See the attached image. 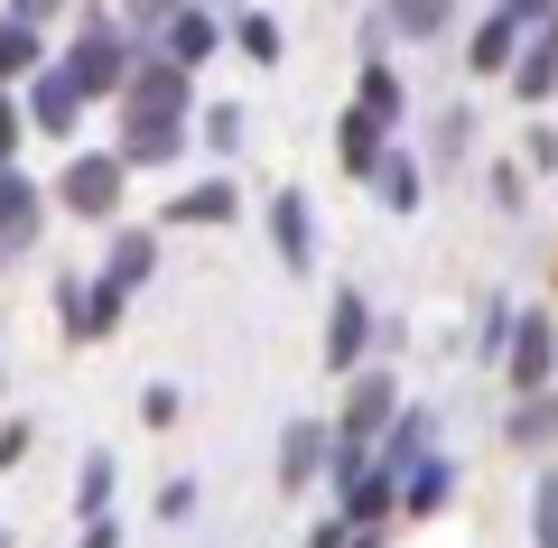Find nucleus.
Instances as JSON below:
<instances>
[{
	"mask_svg": "<svg viewBox=\"0 0 558 548\" xmlns=\"http://www.w3.org/2000/svg\"><path fill=\"white\" fill-rule=\"evenodd\" d=\"M131 57H140V38H131V28L84 20V28H75V47L57 57V75L75 84L84 102H102V94H121V84H131Z\"/></svg>",
	"mask_w": 558,
	"mask_h": 548,
	"instance_id": "f257e3e1",
	"label": "nucleus"
},
{
	"mask_svg": "<svg viewBox=\"0 0 558 548\" xmlns=\"http://www.w3.org/2000/svg\"><path fill=\"white\" fill-rule=\"evenodd\" d=\"M121 186H131V176H121V158H112V149H75V158H65V176L47 186V196H57L75 223H121Z\"/></svg>",
	"mask_w": 558,
	"mask_h": 548,
	"instance_id": "f03ea898",
	"label": "nucleus"
},
{
	"mask_svg": "<svg viewBox=\"0 0 558 548\" xmlns=\"http://www.w3.org/2000/svg\"><path fill=\"white\" fill-rule=\"evenodd\" d=\"M400 418V381L391 373H354V391H344V418H326V447L336 455H373V437Z\"/></svg>",
	"mask_w": 558,
	"mask_h": 548,
	"instance_id": "7ed1b4c3",
	"label": "nucleus"
},
{
	"mask_svg": "<svg viewBox=\"0 0 558 548\" xmlns=\"http://www.w3.org/2000/svg\"><path fill=\"white\" fill-rule=\"evenodd\" d=\"M502 373H512V391L531 400V391H549V373H558V326L539 307H521L512 326H502Z\"/></svg>",
	"mask_w": 558,
	"mask_h": 548,
	"instance_id": "20e7f679",
	"label": "nucleus"
},
{
	"mask_svg": "<svg viewBox=\"0 0 558 548\" xmlns=\"http://www.w3.org/2000/svg\"><path fill=\"white\" fill-rule=\"evenodd\" d=\"M121 102H131V121H186V112H196V84L140 47V57H131V84H121Z\"/></svg>",
	"mask_w": 558,
	"mask_h": 548,
	"instance_id": "39448f33",
	"label": "nucleus"
},
{
	"mask_svg": "<svg viewBox=\"0 0 558 548\" xmlns=\"http://www.w3.org/2000/svg\"><path fill=\"white\" fill-rule=\"evenodd\" d=\"M149 279H159V233H149V223H121L112 252H102V270H94V289H112L121 307H131Z\"/></svg>",
	"mask_w": 558,
	"mask_h": 548,
	"instance_id": "423d86ee",
	"label": "nucleus"
},
{
	"mask_svg": "<svg viewBox=\"0 0 558 548\" xmlns=\"http://www.w3.org/2000/svg\"><path fill=\"white\" fill-rule=\"evenodd\" d=\"M326 373H363V353H373V297L363 289H336L326 297Z\"/></svg>",
	"mask_w": 558,
	"mask_h": 548,
	"instance_id": "0eeeda50",
	"label": "nucleus"
},
{
	"mask_svg": "<svg viewBox=\"0 0 558 548\" xmlns=\"http://www.w3.org/2000/svg\"><path fill=\"white\" fill-rule=\"evenodd\" d=\"M75 121H84V94L57 75V65H38V75L20 84V131H47V139H75Z\"/></svg>",
	"mask_w": 558,
	"mask_h": 548,
	"instance_id": "6e6552de",
	"label": "nucleus"
},
{
	"mask_svg": "<svg viewBox=\"0 0 558 548\" xmlns=\"http://www.w3.org/2000/svg\"><path fill=\"white\" fill-rule=\"evenodd\" d=\"M57 316H65V334H75V344H102V334L121 326V297L94 289L84 270H65V279H57Z\"/></svg>",
	"mask_w": 558,
	"mask_h": 548,
	"instance_id": "1a4fd4ad",
	"label": "nucleus"
},
{
	"mask_svg": "<svg viewBox=\"0 0 558 548\" xmlns=\"http://www.w3.org/2000/svg\"><path fill=\"white\" fill-rule=\"evenodd\" d=\"M270 474H279V492H317V474H326V418H289Z\"/></svg>",
	"mask_w": 558,
	"mask_h": 548,
	"instance_id": "9d476101",
	"label": "nucleus"
},
{
	"mask_svg": "<svg viewBox=\"0 0 558 548\" xmlns=\"http://www.w3.org/2000/svg\"><path fill=\"white\" fill-rule=\"evenodd\" d=\"M38 233H47V186H28L20 168H0V260L28 252Z\"/></svg>",
	"mask_w": 558,
	"mask_h": 548,
	"instance_id": "9b49d317",
	"label": "nucleus"
},
{
	"mask_svg": "<svg viewBox=\"0 0 558 548\" xmlns=\"http://www.w3.org/2000/svg\"><path fill=\"white\" fill-rule=\"evenodd\" d=\"M270 252L289 260V270L317 260V205H307V186H279L270 196Z\"/></svg>",
	"mask_w": 558,
	"mask_h": 548,
	"instance_id": "f8f14e48",
	"label": "nucleus"
},
{
	"mask_svg": "<svg viewBox=\"0 0 558 548\" xmlns=\"http://www.w3.org/2000/svg\"><path fill=\"white\" fill-rule=\"evenodd\" d=\"M215 47H223L215 10H168V20H159V65H178V75H196Z\"/></svg>",
	"mask_w": 558,
	"mask_h": 548,
	"instance_id": "ddd939ff",
	"label": "nucleus"
},
{
	"mask_svg": "<svg viewBox=\"0 0 558 548\" xmlns=\"http://www.w3.org/2000/svg\"><path fill=\"white\" fill-rule=\"evenodd\" d=\"M502 75H512L521 102H549V94H558V20H539L531 38L512 47V65H502Z\"/></svg>",
	"mask_w": 558,
	"mask_h": 548,
	"instance_id": "4468645a",
	"label": "nucleus"
},
{
	"mask_svg": "<svg viewBox=\"0 0 558 548\" xmlns=\"http://www.w3.org/2000/svg\"><path fill=\"white\" fill-rule=\"evenodd\" d=\"M447 502H457V455H418V465L400 474V502H391V511H410V521H438Z\"/></svg>",
	"mask_w": 558,
	"mask_h": 548,
	"instance_id": "2eb2a0df",
	"label": "nucleus"
},
{
	"mask_svg": "<svg viewBox=\"0 0 558 548\" xmlns=\"http://www.w3.org/2000/svg\"><path fill=\"white\" fill-rule=\"evenodd\" d=\"M178 149H186V121H121V139H112L121 176H131V168H168Z\"/></svg>",
	"mask_w": 558,
	"mask_h": 548,
	"instance_id": "dca6fc26",
	"label": "nucleus"
},
{
	"mask_svg": "<svg viewBox=\"0 0 558 548\" xmlns=\"http://www.w3.org/2000/svg\"><path fill=\"white\" fill-rule=\"evenodd\" d=\"M400 102H410V94H400V65H391V57H363V65H354V112L373 121V131H391Z\"/></svg>",
	"mask_w": 558,
	"mask_h": 548,
	"instance_id": "f3484780",
	"label": "nucleus"
},
{
	"mask_svg": "<svg viewBox=\"0 0 558 548\" xmlns=\"http://www.w3.org/2000/svg\"><path fill=\"white\" fill-rule=\"evenodd\" d=\"M373 196H381V215H400V223H410L418 205H428V186H418V158L381 149V168H373Z\"/></svg>",
	"mask_w": 558,
	"mask_h": 548,
	"instance_id": "a211bd4d",
	"label": "nucleus"
},
{
	"mask_svg": "<svg viewBox=\"0 0 558 548\" xmlns=\"http://www.w3.org/2000/svg\"><path fill=\"white\" fill-rule=\"evenodd\" d=\"M242 196H233V176H205V186H186V196H168L159 223H233Z\"/></svg>",
	"mask_w": 558,
	"mask_h": 548,
	"instance_id": "6ab92c4d",
	"label": "nucleus"
},
{
	"mask_svg": "<svg viewBox=\"0 0 558 548\" xmlns=\"http://www.w3.org/2000/svg\"><path fill=\"white\" fill-rule=\"evenodd\" d=\"M457 0H381V38H447Z\"/></svg>",
	"mask_w": 558,
	"mask_h": 548,
	"instance_id": "aec40b11",
	"label": "nucleus"
},
{
	"mask_svg": "<svg viewBox=\"0 0 558 548\" xmlns=\"http://www.w3.org/2000/svg\"><path fill=\"white\" fill-rule=\"evenodd\" d=\"M381 149H391V131H373L363 112H344V121H336V158H344V176H363V186H373Z\"/></svg>",
	"mask_w": 558,
	"mask_h": 548,
	"instance_id": "412c9836",
	"label": "nucleus"
},
{
	"mask_svg": "<svg viewBox=\"0 0 558 548\" xmlns=\"http://www.w3.org/2000/svg\"><path fill=\"white\" fill-rule=\"evenodd\" d=\"M38 65H47V38H38V28H20V20H0V94H20Z\"/></svg>",
	"mask_w": 558,
	"mask_h": 548,
	"instance_id": "4be33fe9",
	"label": "nucleus"
},
{
	"mask_svg": "<svg viewBox=\"0 0 558 548\" xmlns=\"http://www.w3.org/2000/svg\"><path fill=\"white\" fill-rule=\"evenodd\" d=\"M512 47H521V28L494 10V20H484L475 38H465V75H502V65H512Z\"/></svg>",
	"mask_w": 558,
	"mask_h": 548,
	"instance_id": "5701e85b",
	"label": "nucleus"
},
{
	"mask_svg": "<svg viewBox=\"0 0 558 548\" xmlns=\"http://www.w3.org/2000/svg\"><path fill=\"white\" fill-rule=\"evenodd\" d=\"M502 437H512V447H549V437H558V400H549V391L512 400V418H502Z\"/></svg>",
	"mask_w": 558,
	"mask_h": 548,
	"instance_id": "b1692460",
	"label": "nucleus"
},
{
	"mask_svg": "<svg viewBox=\"0 0 558 548\" xmlns=\"http://www.w3.org/2000/svg\"><path fill=\"white\" fill-rule=\"evenodd\" d=\"M75 511H84V521H112V455H84V465H75Z\"/></svg>",
	"mask_w": 558,
	"mask_h": 548,
	"instance_id": "393cba45",
	"label": "nucleus"
},
{
	"mask_svg": "<svg viewBox=\"0 0 558 548\" xmlns=\"http://www.w3.org/2000/svg\"><path fill=\"white\" fill-rule=\"evenodd\" d=\"M233 47H242L252 65H279V57H289V47H279V20H270V10H242V20H233Z\"/></svg>",
	"mask_w": 558,
	"mask_h": 548,
	"instance_id": "a878e982",
	"label": "nucleus"
},
{
	"mask_svg": "<svg viewBox=\"0 0 558 548\" xmlns=\"http://www.w3.org/2000/svg\"><path fill=\"white\" fill-rule=\"evenodd\" d=\"M242 121H252L242 102H215V112H196V139H205L215 158H233V149H242Z\"/></svg>",
	"mask_w": 558,
	"mask_h": 548,
	"instance_id": "bb28decb",
	"label": "nucleus"
},
{
	"mask_svg": "<svg viewBox=\"0 0 558 548\" xmlns=\"http://www.w3.org/2000/svg\"><path fill=\"white\" fill-rule=\"evenodd\" d=\"M196 502H205V484H196V474L159 484V521H168V529H178V521H196Z\"/></svg>",
	"mask_w": 558,
	"mask_h": 548,
	"instance_id": "cd10ccee",
	"label": "nucleus"
},
{
	"mask_svg": "<svg viewBox=\"0 0 558 548\" xmlns=\"http://www.w3.org/2000/svg\"><path fill=\"white\" fill-rule=\"evenodd\" d=\"M178 410H186L178 381H149V391H140V418H149V428H178Z\"/></svg>",
	"mask_w": 558,
	"mask_h": 548,
	"instance_id": "c85d7f7f",
	"label": "nucleus"
},
{
	"mask_svg": "<svg viewBox=\"0 0 558 548\" xmlns=\"http://www.w3.org/2000/svg\"><path fill=\"white\" fill-rule=\"evenodd\" d=\"M20 94H0V168H20Z\"/></svg>",
	"mask_w": 558,
	"mask_h": 548,
	"instance_id": "c756f323",
	"label": "nucleus"
},
{
	"mask_svg": "<svg viewBox=\"0 0 558 548\" xmlns=\"http://www.w3.org/2000/svg\"><path fill=\"white\" fill-rule=\"evenodd\" d=\"M531 529H539V548H558V484L531 492Z\"/></svg>",
	"mask_w": 558,
	"mask_h": 548,
	"instance_id": "7c9ffc66",
	"label": "nucleus"
},
{
	"mask_svg": "<svg viewBox=\"0 0 558 548\" xmlns=\"http://www.w3.org/2000/svg\"><path fill=\"white\" fill-rule=\"evenodd\" d=\"M494 10H502V20H512V28H521V38H531V28H539V20H558V0H494Z\"/></svg>",
	"mask_w": 558,
	"mask_h": 548,
	"instance_id": "2f4dec72",
	"label": "nucleus"
},
{
	"mask_svg": "<svg viewBox=\"0 0 558 548\" xmlns=\"http://www.w3.org/2000/svg\"><path fill=\"white\" fill-rule=\"evenodd\" d=\"M28 447H38V428H28V418H10V428H0V474L28 465Z\"/></svg>",
	"mask_w": 558,
	"mask_h": 548,
	"instance_id": "473e14b6",
	"label": "nucleus"
},
{
	"mask_svg": "<svg viewBox=\"0 0 558 548\" xmlns=\"http://www.w3.org/2000/svg\"><path fill=\"white\" fill-rule=\"evenodd\" d=\"M47 10H65V0H10V20H20V28H38Z\"/></svg>",
	"mask_w": 558,
	"mask_h": 548,
	"instance_id": "72a5a7b5",
	"label": "nucleus"
},
{
	"mask_svg": "<svg viewBox=\"0 0 558 548\" xmlns=\"http://www.w3.org/2000/svg\"><path fill=\"white\" fill-rule=\"evenodd\" d=\"M84 548H121V521H84Z\"/></svg>",
	"mask_w": 558,
	"mask_h": 548,
	"instance_id": "f704fd0d",
	"label": "nucleus"
},
{
	"mask_svg": "<svg viewBox=\"0 0 558 548\" xmlns=\"http://www.w3.org/2000/svg\"><path fill=\"white\" fill-rule=\"evenodd\" d=\"M0 548H20V539H10V529H0Z\"/></svg>",
	"mask_w": 558,
	"mask_h": 548,
	"instance_id": "c9c22d12",
	"label": "nucleus"
},
{
	"mask_svg": "<svg viewBox=\"0 0 558 548\" xmlns=\"http://www.w3.org/2000/svg\"><path fill=\"white\" fill-rule=\"evenodd\" d=\"M196 10H205V0H196Z\"/></svg>",
	"mask_w": 558,
	"mask_h": 548,
	"instance_id": "e433bc0d",
	"label": "nucleus"
}]
</instances>
